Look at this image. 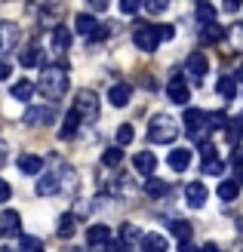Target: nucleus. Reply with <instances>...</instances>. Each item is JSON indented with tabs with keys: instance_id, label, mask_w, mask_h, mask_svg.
Listing matches in <instances>:
<instances>
[{
	"instance_id": "1",
	"label": "nucleus",
	"mask_w": 243,
	"mask_h": 252,
	"mask_svg": "<svg viewBox=\"0 0 243 252\" xmlns=\"http://www.w3.org/2000/svg\"><path fill=\"white\" fill-rule=\"evenodd\" d=\"M40 90L46 95H53L59 98L62 93H68V68H62V65H46L40 71Z\"/></svg>"
},
{
	"instance_id": "2",
	"label": "nucleus",
	"mask_w": 243,
	"mask_h": 252,
	"mask_svg": "<svg viewBox=\"0 0 243 252\" xmlns=\"http://www.w3.org/2000/svg\"><path fill=\"white\" fill-rule=\"evenodd\" d=\"M148 135H151V142H157V145H170L178 138V123L166 114H157L148 126Z\"/></svg>"
},
{
	"instance_id": "3",
	"label": "nucleus",
	"mask_w": 243,
	"mask_h": 252,
	"mask_svg": "<svg viewBox=\"0 0 243 252\" xmlns=\"http://www.w3.org/2000/svg\"><path fill=\"white\" fill-rule=\"evenodd\" d=\"M133 43L142 49V53H154L157 43H160L157 25H154V22H139V28H136V34H133Z\"/></svg>"
},
{
	"instance_id": "4",
	"label": "nucleus",
	"mask_w": 243,
	"mask_h": 252,
	"mask_svg": "<svg viewBox=\"0 0 243 252\" xmlns=\"http://www.w3.org/2000/svg\"><path fill=\"white\" fill-rule=\"evenodd\" d=\"M71 111L77 117H83V120H96L99 117V95L93 90H80L77 98H74V108Z\"/></svg>"
},
{
	"instance_id": "5",
	"label": "nucleus",
	"mask_w": 243,
	"mask_h": 252,
	"mask_svg": "<svg viewBox=\"0 0 243 252\" xmlns=\"http://www.w3.org/2000/svg\"><path fill=\"white\" fill-rule=\"evenodd\" d=\"M53 117H56V108L53 105H34V108L25 111L22 123H28V126H46V123H53Z\"/></svg>"
},
{
	"instance_id": "6",
	"label": "nucleus",
	"mask_w": 243,
	"mask_h": 252,
	"mask_svg": "<svg viewBox=\"0 0 243 252\" xmlns=\"http://www.w3.org/2000/svg\"><path fill=\"white\" fill-rule=\"evenodd\" d=\"M185 129H188L191 138H203V132L209 129V126H207V114L197 111V108H188L185 111Z\"/></svg>"
},
{
	"instance_id": "7",
	"label": "nucleus",
	"mask_w": 243,
	"mask_h": 252,
	"mask_svg": "<svg viewBox=\"0 0 243 252\" xmlns=\"http://www.w3.org/2000/svg\"><path fill=\"white\" fill-rule=\"evenodd\" d=\"M207 71H209V62H207V56H203V53H191L188 56V77H191V83H194V86L203 83Z\"/></svg>"
},
{
	"instance_id": "8",
	"label": "nucleus",
	"mask_w": 243,
	"mask_h": 252,
	"mask_svg": "<svg viewBox=\"0 0 243 252\" xmlns=\"http://www.w3.org/2000/svg\"><path fill=\"white\" fill-rule=\"evenodd\" d=\"M166 95H170V102H175V105H185L191 98V90H188L182 74H173L170 77V83H166Z\"/></svg>"
},
{
	"instance_id": "9",
	"label": "nucleus",
	"mask_w": 243,
	"mask_h": 252,
	"mask_svg": "<svg viewBox=\"0 0 243 252\" xmlns=\"http://www.w3.org/2000/svg\"><path fill=\"white\" fill-rule=\"evenodd\" d=\"M22 231V216L16 209H6L0 212V237H9V234H19Z\"/></svg>"
},
{
	"instance_id": "10",
	"label": "nucleus",
	"mask_w": 243,
	"mask_h": 252,
	"mask_svg": "<svg viewBox=\"0 0 243 252\" xmlns=\"http://www.w3.org/2000/svg\"><path fill=\"white\" fill-rule=\"evenodd\" d=\"M111 240H114V234H111L108 224H89V231H86V243L89 246H105Z\"/></svg>"
},
{
	"instance_id": "11",
	"label": "nucleus",
	"mask_w": 243,
	"mask_h": 252,
	"mask_svg": "<svg viewBox=\"0 0 243 252\" xmlns=\"http://www.w3.org/2000/svg\"><path fill=\"white\" fill-rule=\"evenodd\" d=\"M130 95H133L130 83H114L111 90H108V102L114 108H126V105H130Z\"/></svg>"
},
{
	"instance_id": "12",
	"label": "nucleus",
	"mask_w": 243,
	"mask_h": 252,
	"mask_svg": "<svg viewBox=\"0 0 243 252\" xmlns=\"http://www.w3.org/2000/svg\"><path fill=\"white\" fill-rule=\"evenodd\" d=\"M185 200L191 209H203V203H207V188H203L200 182H191L185 188Z\"/></svg>"
},
{
	"instance_id": "13",
	"label": "nucleus",
	"mask_w": 243,
	"mask_h": 252,
	"mask_svg": "<svg viewBox=\"0 0 243 252\" xmlns=\"http://www.w3.org/2000/svg\"><path fill=\"white\" fill-rule=\"evenodd\" d=\"M19 40V31H16V25H9V22H0V53H9L12 46H16Z\"/></svg>"
},
{
	"instance_id": "14",
	"label": "nucleus",
	"mask_w": 243,
	"mask_h": 252,
	"mask_svg": "<svg viewBox=\"0 0 243 252\" xmlns=\"http://www.w3.org/2000/svg\"><path fill=\"white\" fill-rule=\"evenodd\" d=\"M133 166H136V172L151 175V172H154V166H157V157L151 154V151H139V154L133 157Z\"/></svg>"
},
{
	"instance_id": "15",
	"label": "nucleus",
	"mask_w": 243,
	"mask_h": 252,
	"mask_svg": "<svg viewBox=\"0 0 243 252\" xmlns=\"http://www.w3.org/2000/svg\"><path fill=\"white\" fill-rule=\"evenodd\" d=\"M68 46H71V31L65 25H56L53 28V49L56 53H68Z\"/></svg>"
},
{
	"instance_id": "16",
	"label": "nucleus",
	"mask_w": 243,
	"mask_h": 252,
	"mask_svg": "<svg viewBox=\"0 0 243 252\" xmlns=\"http://www.w3.org/2000/svg\"><path fill=\"white\" fill-rule=\"evenodd\" d=\"M19 172H25V175H37V172H43V160H40V157H34V154H22V157H19Z\"/></svg>"
},
{
	"instance_id": "17",
	"label": "nucleus",
	"mask_w": 243,
	"mask_h": 252,
	"mask_svg": "<svg viewBox=\"0 0 243 252\" xmlns=\"http://www.w3.org/2000/svg\"><path fill=\"white\" fill-rule=\"evenodd\" d=\"M170 166H173L175 172H185V169L191 166V151H188V148H175L173 154H170Z\"/></svg>"
},
{
	"instance_id": "18",
	"label": "nucleus",
	"mask_w": 243,
	"mask_h": 252,
	"mask_svg": "<svg viewBox=\"0 0 243 252\" xmlns=\"http://www.w3.org/2000/svg\"><path fill=\"white\" fill-rule=\"evenodd\" d=\"M215 90H219V95L225 98V102H231V98H237V83L231 74H225V77H219V83H215Z\"/></svg>"
},
{
	"instance_id": "19",
	"label": "nucleus",
	"mask_w": 243,
	"mask_h": 252,
	"mask_svg": "<svg viewBox=\"0 0 243 252\" xmlns=\"http://www.w3.org/2000/svg\"><path fill=\"white\" fill-rule=\"evenodd\" d=\"M170 231H173V237H178V243H188L191 234H194L191 221H182V219H173V221H170Z\"/></svg>"
},
{
	"instance_id": "20",
	"label": "nucleus",
	"mask_w": 243,
	"mask_h": 252,
	"mask_svg": "<svg viewBox=\"0 0 243 252\" xmlns=\"http://www.w3.org/2000/svg\"><path fill=\"white\" fill-rule=\"evenodd\" d=\"M139 246H142V252H166V240L160 234H145L139 240Z\"/></svg>"
},
{
	"instance_id": "21",
	"label": "nucleus",
	"mask_w": 243,
	"mask_h": 252,
	"mask_svg": "<svg viewBox=\"0 0 243 252\" xmlns=\"http://www.w3.org/2000/svg\"><path fill=\"white\" fill-rule=\"evenodd\" d=\"M74 22H77V31H80V34H86V37H93V34L99 31V22L89 16V12H80V16L74 19Z\"/></svg>"
},
{
	"instance_id": "22",
	"label": "nucleus",
	"mask_w": 243,
	"mask_h": 252,
	"mask_svg": "<svg viewBox=\"0 0 243 252\" xmlns=\"http://www.w3.org/2000/svg\"><path fill=\"white\" fill-rule=\"evenodd\" d=\"M12 98H19V102H28V98L34 95V83L31 80H19V83H12Z\"/></svg>"
},
{
	"instance_id": "23",
	"label": "nucleus",
	"mask_w": 243,
	"mask_h": 252,
	"mask_svg": "<svg viewBox=\"0 0 243 252\" xmlns=\"http://www.w3.org/2000/svg\"><path fill=\"white\" fill-rule=\"evenodd\" d=\"M215 194H219L225 203H231V200H237V194H240V185H237L234 179H228V182L219 185V191H215Z\"/></svg>"
},
{
	"instance_id": "24",
	"label": "nucleus",
	"mask_w": 243,
	"mask_h": 252,
	"mask_svg": "<svg viewBox=\"0 0 243 252\" xmlns=\"http://www.w3.org/2000/svg\"><path fill=\"white\" fill-rule=\"evenodd\" d=\"M77 126H80V117L74 114V111H68V114H65V123H62V129H59V135H62V138H71L74 132H77Z\"/></svg>"
},
{
	"instance_id": "25",
	"label": "nucleus",
	"mask_w": 243,
	"mask_h": 252,
	"mask_svg": "<svg viewBox=\"0 0 243 252\" xmlns=\"http://www.w3.org/2000/svg\"><path fill=\"white\" fill-rule=\"evenodd\" d=\"M145 194L148 197H163V194H170V185L160 182V179H148L145 182Z\"/></svg>"
},
{
	"instance_id": "26",
	"label": "nucleus",
	"mask_w": 243,
	"mask_h": 252,
	"mask_svg": "<svg viewBox=\"0 0 243 252\" xmlns=\"http://www.w3.org/2000/svg\"><path fill=\"white\" fill-rule=\"evenodd\" d=\"M19 62H22L25 68H34V65H40V49H37V46H28V49H22Z\"/></svg>"
},
{
	"instance_id": "27",
	"label": "nucleus",
	"mask_w": 243,
	"mask_h": 252,
	"mask_svg": "<svg viewBox=\"0 0 243 252\" xmlns=\"http://www.w3.org/2000/svg\"><path fill=\"white\" fill-rule=\"evenodd\" d=\"M197 19H200V28H207V25H215V6L200 3V6H197Z\"/></svg>"
},
{
	"instance_id": "28",
	"label": "nucleus",
	"mask_w": 243,
	"mask_h": 252,
	"mask_svg": "<svg viewBox=\"0 0 243 252\" xmlns=\"http://www.w3.org/2000/svg\"><path fill=\"white\" fill-rule=\"evenodd\" d=\"M228 43H231L234 53H243V25H231V31H228Z\"/></svg>"
},
{
	"instance_id": "29",
	"label": "nucleus",
	"mask_w": 243,
	"mask_h": 252,
	"mask_svg": "<svg viewBox=\"0 0 243 252\" xmlns=\"http://www.w3.org/2000/svg\"><path fill=\"white\" fill-rule=\"evenodd\" d=\"M120 160H123V151H120V148H108L105 154H102V163H105L108 169H117Z\"/></svg>"
},
{
	"instance_id": "30",
	"label": "nucleus",
	"mask_w": 243,
	"mask_h": 252,
	"mask_svg": "<svg viewBox=\"0 0 243 252\" xmlns=\"http://www.w3.org/2000/svg\"><path fill=\"white\" fill-rule=\"evenodd\" d=\"M120 234H123V246H136L139 240H142V234H139V228H136V224H123V228H120Z\"/></svg>"
},
{
	"instance_id": "31",
	"label": "nucleus",
	"mask_w": 243,
	"mask_h": 252,
	"mask_svg": "<svg viewBox=\"0 0 243 252\" xmlns=\"http://www.w3.org/2000/svg\"><path fill=\"white\" fill-rule=\"evenodd\" d=\"M133 135H136V132H133V126H130V123H123L120 129H117V135H114V138H117V145H114V148H120V151H123L126 145L133 142Z\"/></svg>"
},
{
	"instance_id": "32",
	"label": "nucleus",
	"mask_w": 243,
	"mask_h": 252,
	"mask_svg": "<svg viewBox=\"0 0 243 252\" xmlns=\"http://www.w3.org/2000/svg\"><path fill=\"white\" fill-rule=\"evenodd\" d=\"M222 37H225V31L219 28V22H215V25H207V28H203V43H219Z\"/></svg>"
},
{
	"instance_id": "33",
	"label": "nucleus",
	"mask_w": 243,
	"mask_h": 252,
	"mask_svg": "<svg viewBox=\"0 0 243 252\" xmlns=\"http://www.w3.org/2000/svg\"><path fill=\"white\" fill-rule=\"evenodd\" d=\"M16 249H19V252H43V246L37 243L34 237H22V240L16 243Z\"/></svg>"
},
{
	"instance_id": "34",
	"label": "nucleus",
	"mask_w": 243,
	"mask_h": 252,
	"mask_svg": "<svg viewBox=\"0 0 243 252\" xmlns=\"http://www.w3.org/2000/svg\"><path fill=\"white\" fill-rule=\"evenodd\" d=\"M225 129H228V142H231V145L237 148V142H240V135H243V126H240L237 120H228V126H225Z\"/></svg>"
},
{
	"instance_id": "35",
	"label": "nucleus",
	"mask_w": 243,
	"mask_h": 252,
	"mask_svg": "<svg viewBox=\"0 0 243 252\" xmlns=\"http://www.w3.org/2000/svg\"><path fill=\"white\" fill-rule=\"evenodd\" d=\"M207 126H209V129H225V126H228V117L222 114V111H215V114H207Z\"/></svg>"
},
{
	"instance_id": "36",
	"label": "nucleus",
	"mask_w": 243,
	"mask_h": 252,
	"mask_svg": "<svg viewBox=\"0 0 243 252\" xmlns=\"http://www.w3.org/2000/svg\"><path fill=\"white\" fill-rule=\"evenodd\" d=\"M74 234V216H62V224H59V237L62 240H68Z\"/></svg>"
},
{
	"instance_id": "37",
	"label": "nucleus",
	"mask_w": 243,
	"mask_h": 252,
	"mask_svg": "<svg viewBox=\"0 0 243 252\" xmlns=\"http://www.w3.org/2000/svg\"><path fill=\"white\" fill-rule=\"evenodd\" d=\"M225 169V163L219 160V157H212V160H203V172H207V175H219Z\"/></svg>"
},
{
	"instance_id": "38",
	"label": "nucleus",
	"mask_w": 243,
	"mask_h": 252,
	"mask_svg": "<svg viewBox=\"0 0 243 252\" xmlns=\"http://www.w3.org/2000/svg\"><path fill=\"white\" fill-rule=\"evenodd\" d=\"M157 37H160V40H173L175 28H173V25H157Z\"/></svg>"
},
{
	"instance_id": "39",
	"label": "nucleus",
	"mask_w": 243,
	"mask_h": 252,
	"mask_svg": "<svg viewBox=\"0 0 243 252\" xmlns=\"http://www.w3.org/2000/svg\"><path fill=\"white\" fill-rule=\"evenodd\" d=\"M145 9L148 12H166V0H148Z\"/></svg>"
},
{
	"instance_id": "40",
	"label": "nucleus",
	"mask_w": 243,
	"mask_h": 252,
	"mask_svg": "<svg viewBox=\"0 0 243 252\" xmlns=\"http://www.w3.org/2000/svg\"><path fill=\"white\" fill-rule=\"evenodd\" d=\"M200 154L207 157V160H212V157H215V148H212L209 142H200Z\"/></svg>"
},
{
	"instance_id": "41",
	"label": "nucleus",
	"mask_w": 243,
	"mask_h": 252,
	"mask_svg": "<svg viewBox=\"0 0 243 252\" xmlns=\"http://www.w3.org/2000/svg\"><path fill=\"white\" fill-rule=\"evenodd\" d=\"M120 9L126 12V16H133V12L139 9V3H133V0H123V3H120Z\"/></svg>"
},
{
	"instance_id": "42",
	"label": "nucleus",
	"mask_w": 243,
	"mask_h": 252,
	"mask_svg": "<svg viewBox=\"0 0 243 252\" xmlns=\"http://www.w3.org/2000/svg\"><path fill=\"white\" fill-rule=\"evenodd\" d=\"M9 71H12V65H9V62H3V59H0V80H6V77H9Z\"/></svg>"
},
{
	"instance_id": "43",
	"label": "nucleus",
	"mask_w": 243,
	"mask_h": 252,
	"mask_svg": "<svg viewBox=\"0 0 243 252\" xmlns=\"http://www.w3.org/2000/svg\"><path fill=\"white\" fill-rule=\"evenodd\" d=\"M3 200H9V185L0 179V203H3Z\"/></svg>"
},
{
	"instance_id": "44",
	"label": "nucleus",
	"mask_w": 243,
	"mask_h": 252,
	"mask_svg": "<svg viewBox=\"0 0 243 252\" xmlns=\"http://www.w3.org/2000/svg\"><path fill=\"white\" fill-rule=\"evenodd\" d=\"M105 246H108V252H126V246H123L120 240H117V243H114V240H111V243H105Z\"/></svg>"
},
{
	"instance_id": "45",
	"label": "nucleus",
	"mask_w": 243,
	"mask_h": 252,
	"mask_svg": "<svg viewBox=\"0 0 243 252\" xmlns=\"http://www.w3.org/2000/svg\"><path fill=\"white\" fill-rule=\"evenodd\" d=\"M178 252H200V249H197L194 243H191V240H188V243H178Z\"/></svg>"
},
{
	"instance_id": "46",
	"label": "nucleus",
	"mask_w": 243,
	"mask_h": 252,
	"mask_svg": "<svg viewBox=\"0 0 243 252\" xmlns=\"http://www.w3.org/2000/svg\"><path fill=\"white\" fill-rule=\"evenodd\" d=\"M200 252H222V249H219V246H215V243H207V246H203Z\"/></svg>"
},
{
	"instance_id": "47",
	"label": "nucleus",
	"mask_w": 243,
	"mask_h": 252,
	"mask_svg": "<svg viewBox=\"0 0 243 252\" xmlns=\"http://www.w3.org/2000/svg\"><path fill=\"white\" fill-rule=\"evenodd\" d=\"M237 185H243V163H237V179H234Z\"/></svg>"
},
{
	"instance_id": "48",
	"label": "nucleus",
	"mask_w": 243,
	"mask_h": 252,
	"mask_svg": "<svg viewBox=\"0 0 243 252\" xmlns=\"http://www.w3.org/2000/svg\"><path fill=\"white\" fill-rule=\"evenodd\" d=\"M237 80H243V65H240V68H237V74H234V83H237Z\"/></svg>"
},
{
	"instance_id": "49",
	"label": "nucleus",
	"mask_w": 243,
	"mask_h": 252,
	"mask_svg": "<svg viewBox=\"0 0 243 252\" xmlns=\"http://www.w3.org/2000/svg\"><path fill=\"white\" fill-rule=\"evenodd\" d=\"M3 252H19V249L16 246H3Z\"/></svg>"
},
{
	"instance_id": "50",
	"label": "nucleus",
	"mask_w": 243,
	"mask_h": 252,
	"mask_svg": "<svg viewBox=\"0 0 243 252\" xmlns=\"http://www.w3.org/2000/svg\"><path fill=\"white\" fill-rule=\"evenodd\" d=\"M0 163H3V145H0Z\"/></svg>"
},
{
	"instance_id": "51",
	"label": "nucleus",
	"mask_w": 243,
	"mask_h": 252,
	"mask_svg": "<svg viewBox=\"0 0 243 252\" xmlns=\"http://www.w3.org/2000/svg\"><path fill=\"white\" fill-rule=\"evenodd\" d=\"M237 228H240V231H243V219H240V221H237Z\"/></svg>"
},
{
	"instance_id": "52",
	"label": "nucleus",
	"mask_w": 243,
	"mask_h": 252,
	"mask_svg": "<svg viewBox=\"0 0 243 252\" xmlns=\"http://www.w3.org/2000/svg\"><path fill=\"white\" fill-rule=\"evenodd\" d=\"M237 123H240V126H243V114H240V120H237Z\"/></svg>"
}]
</instances>
